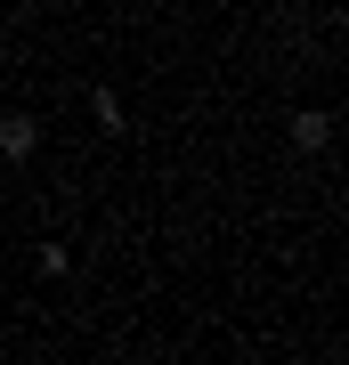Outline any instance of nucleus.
Returning a JSON list of instances; mask_svg holds the SVG:
<instances>
[{"label":"nucleus","instance_id":"f257e3e1","mask_svg":"<svg viewBox=\"0 0 349 365\" xmlns=\"http://www.w3.org/2000/svg\"><path fill=\"white\" fill-rule=\"evenodd\" d=\"M33 146H41V122L33 114H0V155H9V163H33Z\"/></svg>","mask_w":349,"mask_h":365},{"label":"nucleus","instance_id":"f03ea898","mask_svg":"<svg viewBox=\"0 0 349 365\" xmlns=\"http://www.w3.org/2000/svg\"><path fill=\"white\" fill-rule=\"evenodd\" d=\"M293 146H300V155H325V146H333V114H317V106L293 114Z\"/></svg>","mask_w":349,"mask_h":365},{"label":"nucleus","instance_id":"7ed1b4c3","mask_svg":"<svg viewBox=\"0 0 349 365\" xmlns=\"http://www.w3.org/2000/svg\"><path fill=\"white\" fill-rule=\"evenodd\" d=\"M90 114H98V130H122V122H130V114H122V98H114V90H98V98H90Z\"/></svg>","mask_w":349,"mask_h":365},{"label":"nucleus","instance_id":"20e7f679","mask_svg":"<svg viewBox=\"0 0 349 365\" xmlns=\"http://www.w3.org/2000/svg\"><path fill=\"white\" fill-rule=\"evenodd\" d=\"M16 9H33V0H16Z\"/></svg>","mask_w":349,"mask_h":365}]
</instances>
